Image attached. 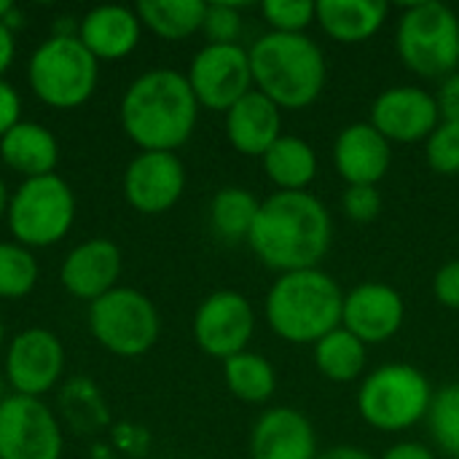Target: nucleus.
<instances>
[{"instance_id": "obj_1", "label": "nucleus", "mask_w": 459, "mask_h": 459, "mask_svg": "<svg viewBox=\"0 0 459 459\" xmlns=\"http://www.w3.org/2000/svg\"><path fill=\"white\" fill-rule=\"evenodd\" d=\"M331 212L315 194L274 191L261 199L247 245L264 266L288 274L317 269L331 250Z\"/></svg>"}, {"instance_id": "obj_2", "label": "nucleus", "mask_w": 459, "mask_h": 459, "mask_svg": "<svg viewBox=\"0 0 459 459\" xmlns=\"http://www.w3.org/2000/svg\"><path fill=\"white\" fill-rule=\"evenodd\" d=\"M199 102L186 73L172 67H153L140 73L124 91L118 118L124 134L140 151L183 148L199 121Z\"/></svg>"}, {"instance_id": "obj_3", "label": "nucleus", "mask_w": 459, "mask_h": 459, "mask_svg": "<svg viewBox=\"0 0 459 459\" xmlns=\"http://www.w3.org/2000/svg\"><path fill=\"white\" fill-rule=\"evenodd\" d=\"M253 89L280 110H304L325 89L328 62L323 48L307 35L266 32L250 48Z\"/></svg>"}, {"instance_id": "obj_4", "label": "nucleus", "mask_w": 459, "mask_h": 459, "mask_svg": "<svg viewBox=\"0 0 459 459\" xmlns=\"http://www.w3.org/2000/svg\"><path fill=\"white\" fill-rule=\"evenodd\" d=\"M344 293L339 282L317 269L288 272L266 293V323L288 344H317L342 325Z\"/></svg>"}, {"instance_id": "obj_5", "label": "nucleus", "mask_w": 459, "mask_h": 459, "mask_svg": "<svg viewBox=\"0 0 459 459\" xmlns=\"http://www.w3.org/2000/svg\"><path fill=\"white\" fill-rule=\"evenodd\" d=\"M100 81V62L75 32H54L27 62L30 91L54 110H75L91 100Z\"/></svg>"}, {"instance_id": "obj_6", "label": "nucleus", "mask_w": 459, "mask_h": 459, "mask_svg": "<svg viewBox=\"0 0 459 459\" xmlns=\"http://www.w3.org/2000/svg\"><path fill=\"white\" fill-rule=\"evenodd\" d=\"M401 62L422 78H446L459 70V16L438 0L409 3L395 27Z\"/></svg>"}, {"instance_id": "obj_7", "label": "nucleus", "mask_w": 459, "mask_h": 459, "mask_svg": "<svg viewBox=\"0 0 459 459\" xmlns=\"http://www.w3.org/2000/svg\"><path fill=\"white\" fill-rule=\"evenodd\" d=\"M75 194L62 175L22 180L8 199L5 226L13 242L43 250L62 242L75 223Z\"/></svg>"}, {"instance_id": "obj_8", "label": "nucleus", "mask_w": 459, "mask_h": 459, "mask_svg": "<svg viewBox=\"0 0 459 459\" xmlns=\"http://www.w3.org/2000/svg\"><path fill=\"white\" fill-rule=\"evenodd\" d=\"M433 395L428 377L417 366L385 363L363 379L358 411L379 433H403L428 420Z\"/></svg>"}, {"instance_id": "obj_9", "label": "nucleus", "mask_w": 459, "mask_h": 459, "mask_svg": "<svg viewBox=\"0 0 459 459\" xmlns=\"http://www.w3.org/2000/svg\"><path fill=\"white\" fill-rule=\"evenodd\" d=\"M89 331L105 352L143 358L159 342L161 315L143 290L118 285L89 304Z\"/></svg>"}, {"instance_id": "obj_10", "label": "nucleus", "mask_w": 459, "mask_h": 459, "mask_svg": "<svg viewBox=\"0 0 459 459\" xmlns=\"http://www.w3.org/2000/svg\"><path fill=\"white\" fill-rule=\"evenodd\" d=\"M186 78L199 108L226 113L247 91H253L250 54L239 43H204L194 54Z\"/></svg>"}, {"instance_id": "obj_11", "label": "nucleus", "mask_w": 459, "mask_h": 459, "mask_svg": "<svg viewBox=\"0 0 459 459\" xmlns=\"http://www.w3.org/2000/svg\"><path fill=\"white\" fill-rule=\"evenodd\" d=\"M65 366V344L48 328H24L5 344L3 377L11 395L43 398L62 382Z\"/></svg>"}, {"instance_id": "obj_12", "label": "nucleus", "mask_w": 459, "mask_h": 459, "mask_svg": "<svg viewBox=\"0 0 459 459\" xmlns=\"http://www.w3.org/2000/svg\"><path fill=\"white\" fill-rule=\"evenodd\" d=\"M65 433L43 398L8 395L0 406V459H62Z\"/></svg>"}, {"instance_id": "obj_13", "label": "nucleus", "mask_w": 459, "mask_h": 459, "mask_svg": "<svg viewBox=\"0 0 459 459\" xmlns=\"http://www.w3.org/2000/svg\"><path fill=\"white\" fill-rule=\"evenodd\" d=\"M191 331L204 355L229 360L245 352L255 333L253 304L239 290H215L196 307Z\"/></svg>"}, {"instance_id": "obj_14", "label": "nucleus", "mask_w": 459, "mask_h": 459, "mask_svg": "<svg viewBox=\"0 0 459 459\" xmlns=\"http://www.w3.org/2000/svg\"><path fill=\"white\" fill-rule=\"evenodd\" d=\"M124 199L143 215L172 210L186 191V164L169 151H140L124 169Z\"/></svg>"}, {"instance_id": "obj_15", "label": "nucleus", "mask_w": 459, "mask_h": 459, "mask_svg": "<svg viewBox=\"0 0 459 459\" xmlns=\"http://www.w3.org/2000/svg\"><path fill=\"white\" fill-rule=\"evenodd\" d=\"M368 121L390 143H420L428 140L441 124V110L436 94L422 86L401 83L377 94Z\"/></svg>"}, {"instance_id": "obj_16", "label": "nucleus", "mask_w": 459, "mask_h": 459, "mask_svg": "<svg viewBox=\"0 0 459 459\" xmlns=\"http://www.w3.org/2000/svg\"><path fill=\"white\" fill-rule=\"evenodd\" d=\"M406 320L403 296L387 282H360L344 293L342 328L358 336L366 347L390 342Z\"/></svg>"}, {"instance_id": "obj_17", "label": "nucleus", "mask_w": 459, "mask_h": 459, "mask_svg": "<svg viewBox=\"0 0 459 459\" xmlns=\"http://www.w3.org/2000/svg\"><path fill=\"white\" fill-rule=\"evenodd\" d=\"M124 272V255L121 247L113 239L105 237H91L78 242L59 266V280L62 288L78 299V301H97L113 288H118Z\"/></svg>"}, {"instance_id": "obj_18", "label": "nucleus", "mask_w": 459, "mask_h": 459, "mask_svg": "<svg viewBox=\"0 0 459 459\" xmlns=\"http://www.w3.org/2000/svg\"><path fill=\"white\" fill-rule=\"evenodd\" d=\"M333 167L347 186H379L393 167V143L371 121L347 124L333 143Z\"/></svg>"}, {"instance_id": "obj_19", "label": "nucleus", "mask_w": 459, "mask_h": 459, "mask_svg": "<svg viewBox=\"0 0 459 459\" xmlns=\"http://www.w3.org/2000/svg\"><path fill=\"white\" fill-rule=\"evenodd\" d=\"M75 35L97 62H118L140 46L143 22L129 5L105 3L89 8L81 16Z\"/></svg>"}, {"instance_id": "obj_20", "label": "nucleus", "mask_w": 459, "mask_h": 459, "mask_svg": "<svg viewBox=\"0 0 459 459\" xmlns=\"http://www.w3.org/2000/svg\"><path fill=\"white\" fill-rule=\"evenodd\" d=\"M253 459H317V436L309 417L290 406L269 409L250 433Z\"/></svg>"}, {"instance_id": "obj_21", "label": "nucleus", "mask_w": 459, "mask_h": 459, "mask_svg": "<svg viewBox=\"0 0 459 459\" xmlns=\"http://www.w3.org/2000/svg\"><path fill=\"white\" fill-rule=\"evenodd\" d=\"M226 137L242 156L261 159L282 137V110L261 91H247L226 113Z\"/></svg>"}, {"instance_id": "obj_22", "label": "nucleus", "mask_w": 459, "mask_h": 459, "mask_svg": "<svg viewBox=\"0 0 459 459\" xmlns=\"http://www.w3.org/2000/svg\"><path fill=\"white\" fill-rule=\"evenodd\" d=\"M59 156L56 134L38 121L22 118L0 137V161L22 180L56 175Z\"/></svg>"}, {"instance_id": "obj_23", "label": "nucleus", "mask_w": 459, "mask_h": 459, "mask_svg": "<svg viewBox=\"0 0 459 459\" xmlns=\"http://www.w3.org/2000/svg\"><path fill=\"white\" fill-rule=\"evenodd\" d=\"M390 16L385 0H317L315 22L331 40L363 43L374 38Z\"/></svg>"}, {"instance_id": "obj_24", "label": "nucleus", "mask_w": 459, "mask_h": 459, "mask_svg": "<svg viewBox=\"0 0 459 459\" xmlns=\"http://www.w3.org/2000/svg\"><path fill=\"white\" fill-rule=\"evenodd\" d=\"M261 164L277 191H309L320 169L315 148L296 134H282L261 156Z\"/></svg>"}, {"instance_id": "obj_25", "label": "nucleus", "mask_w": 459, "mask_h": 459, "mask_svg": "<svg viewBox=\"0 0 459 459\" xmlns=\"http://www.w3.org/2000/svg\"><path fill=\"white\" fill-rule=\"evenodd\" d=\"M143 30H151L161 40H186L202 32L204 0H140L134 5Z\"/></svg>"}, {"instance_id": "obj_26", "label": "nucleus", "mask_w": 459, "mask_h": 459, "mask_svg": "<svg viewBox=\"0 0 459 459\" xmlns=\"http://www.w3.org/2000/svg\"><path fill=\"white\" fill-rule=\"evenodd\" d=\"M366 363H368V347L342 325L315 344L317 371L336 385L355 382L366 371Z\"/></svg>"}, {"instance_id": "obj_27", "label": "nucleus", "mask_w": 459, "mask_h": 459, "mask_svg": "<svg viewBox=\"0 0 459 459\" xmlns=\"http://www.w3.org/2000/svg\"><path fill=\"white\" fill-rule=\"evenodd\" d=\"M258 210L261 199L250 188L226 186L210 202V226L223 242H247Z\"/></svg>"}, {"instance_id": "obj_28", "label": "nucleus", "mask_w": 459, "mask_h": 459, "mask_svg": "<svg viewBox=\"0 0 459 459\" xmlns=\"http://www.w3.org/2000/svg\"><path fill=\"white\" fill-rule=\"evenodd\" d=\"M223 382L237 401L266 403L277 390V371L269 358L245 350L223 360Z\"/></svg>"}, {"instance_id": "obj_29", "label": "nucleus", "mask_w": 459, "mask_h": 459, "mask_svg": "<svg viewBox=\"0 0 459 459\" xmlns=\"http://www.w3.org/2000/svg\"><path fill=\"white\" fill-rule=\"evenodd\" d=\"M40 280V264L35 253L13 239L0 242V299L19 301L35 290Z\"/></svg>"}, {"instance_id": "obj_30", "label": "nucleus", "mask_w": 459, "mask_h": 459, "mask_svg": "<svg viewBox=\"0 0 459 459\" xmlns=\"http://www.w3.org/2000/svg\"><path fill=\"white\" fill-rule=\"evenodd\" d=\"M430 436L441 452L459 459V382L444 385L430 403L428 411Z\"/></svg>"}, {"instance_id": "obj_31", "label": "nucleus", "mask_w": 459, "mask_h": 459, "mask_svg": "<svg viewBox=\"0 0 459 459\" xmlns=\"http://www.w3.org/2000/svg\"><path fill=\"white\" fill-rule=\"evenodd\" d=\"M261 13L272 32L301 35L315 22V3L312 0H266L261 3Z\"/></svg>"}, {"instance_id": "obj_32", "label": "nucleus", "mask_w": 459, "mask_h": 459, "mask_svg": "<svg viewBox=\"0 0 459 459\" xmlns=\"http://www.w3.org/2000/svg\"><path fill=\"white\" fill-rule=\"evenodd\" d=\"M425 159L436 175L455 178L459 175V126L438 124L433 134L425 140Z\"/></svg>"}, {"instance_id": "obj_33", "label": "nucleus", "mask_w": 459, "mask_h": 459, "mask_svg": "<svg viewBox=\"0 0 459 459\" xmlns=\"http://www.w3.org/2000/svg\"><path fill=\"white\" fill-rule=\"evenodd\" d=\"M202 32L207 43H237L242 35V11L237 3H207Z\"/></svg>"}, {"instance_id": "obj_34", "label": "nucleus", "mask_w": 459, "mask_h": 459, "mask_svg": "<svg viewBox=\"0 0 459 459\" xmlns=\"http://www.w3.org/2000/svg\"><path fill=\"white\" fill-rule=\"evenodd\" d=\"M342 210L352 223H374L382 212V194L377 186H347Z\"/></svg>"}, {"instance_id": "obj_35", "label": "nucleus", "mask_w": 459, "mask_h": 459, "mask_svg": "<svg viewBox=\"0 0 459 459\" xmlns=\"http://www.w3.org/2000/svg\"><path fill=\"white\" fill-rule=\"evenodd\" d=\"M433 296L441 307L459 312V258L444 264L433 277Z\"/></svg>"}, {"instance_id": "obj_36", "label": "nucleus", "mask_w": 459, "mask_h": 459, "mask_svg": "<svg viewBox=\"0 0 459 459\" xmlns=\"http://www.w3.org/2000/svg\"><path fill=\"white\" fill-rule=\"evenodd\" d=\"M438 110H441V121L444 124H455L459 126V70L446 75L438 86Z\"/></svg>"}, {"instance_id": "obj_37", "label": "nucleus", "mask_w": 459, "mask_h": 459, "mask_svg": "<svg viewBox=\"0 0 459 459\" xmlns=\"http://www.w3.org/2000/svg\"><path fill=\"white\" fill-rule=\"evenodd\" d=\"M22 121V97L13 83L0 78V137Z\"/></svg>"}, {"instance_id": "obj_38", "label": "nucleus", "mask_w": 459, "mask_h": 459, "mask_svg": "<svg viewBox=\"0 0 459 459\" xmlns=\"http://www.w3.org/2000/svg\"><path fill=\"white\" fill-rule=\"evenodd\" d=\"M379 459H438L436 457V452L430 449V446H425V444H420V441H401V444H395V446H390L385 455Z\"/></svg>"}, {"instance_id": "obj_39", "label": "nucleus", "mask_w": 459, "mask_h": 459, "mask_svg": "<svg viewBox=\"0 0 459 459\" xmlns=\"http://www.w3.org/2000/svg\"><path fill=\"white\" fill-rule=\"evenodd\" d=\"M16 59V38H13V30L0 22V78H5V73L11 70Z\"/></svg>"}, {"instance_id": "obj_40", "label": "nucleus", "mask_w": 459, "mask_h": 459, "mask_svg": "<svg viewBox=\"0 0 459 459\" xmlns=\"http://www.w3.org/2000/svg\"><path fill=\"white\" fill-rule=\"evenodd\" d=\"M317 459H377L371 452L360 449V446H352V444H339V446H331L325 452H320Z\"/></svg>"}, {"instance_id": "obj_41", "label": "nucleus", "mask_w": 459, "mask_h": 459, "mask_svg": "<svg viewBox=\"0 0 459 459\" xmlns=\"http://www.w3.org/2000/svg\"><path fill=\"white\" fill-rule=\"evenodd\" d=\"M0 22H5L11 30H16L22 24V11H16V5L11 0H0Z\"/></svg>"}, {"instance_id": "obj_42", "label": "nucleus", "mask_w": 459, "mask_h": 459, "mask_svg": "<svg viewBox=\"0 0 459 459\" xmlns=\"http://www.w3.org/2000/svg\"><path fill=\"white\" fill-rule=\"evenodd\" d=\"M8 199H11V191H8L5 180L0 178V223L5 221V212H8Z\"/></svg>"}, {"instance_id": "obj_43", "label": "nucleus", "mask_w": 459, "mask_h": 459, "mask_svg": "<svg viewBox=\"0 0 459 459\" xmlns=\"http://www.w3.org/2000/svg\"><path fill=\"white\" fill-rule=\"evenodd\" d=\"M8 395H11V393H8V382H5V377L0 374V406L8 401Z\"/></svg>"}, {"instance_id": "obj_44", "label": "nucleus", "mask_w": 459, "mask_h": 459, "mask_svg": "<svg viewBox=\"0 0 459 459\" xmlns=\"http://www.w3.org/2000/svg\"><path fill=\"white\" fill-rule=\"evenodd\" d=\"M5 347V325H3V320H0V350Z\"/></svg>"}]
</instances>
